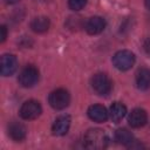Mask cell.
I'll use <instances>...</instances> for the list:
<instances>
[{"mask_svg":"<svg viewBox=\"0 0 150 150\" xmlns=\"http://www.w3.org/2000/svg\"><path fill=\"white\" fill-rule=\"evenodd\" d=\"M135 61H136L135 54L127 49L120 50L115 53V55L112 56V64L115 66V68H117L121 71L129 70L134 66Z\"/></svg>","mask_w":150,"mask_h":150,"instance_id":"2","label":"cell"},{"mask_svg":"<svg viewBox=\"0 0 150 150\" xmlns=\"http://www.w3.org/2000/svg\"><path fill=\"white\" fill-rule=\"evenodd\" d=\"M88 0H68V6L73 11H80L87 5Z\"/></svg>","mask_w":150,"mask_h":150,"instance_id":"17","label":"cell"},{"mask_svg":"<svg viewBox=\"0 0 150 150\" xmlns=\"http://www.w3.org/2000/svg\"><path fill=\"white\" fill-rule=\"evenodd\" d=\"M19 112L23 120H35L41 115L42 108H41V104L39 101L28 100L21 105Z\"/></svg>","mask_w":150,"mask_h":150,"instance_id":"6","label":"cell"},{"mask_svg":"<svg viewBox=\"0 0 150 150\" xmlns=\"http://www.w3.org/2000/svg\"><path fill=\"white\" fill-rule=\"evenodd\" d=\"M89 118L94 122H98V123H102V122H105L108 120V116H109V112L107 111V109L101 105V104H93L88 108V111H87Z\"/></svg>","mask_w":150,"mask_h":150,"instance_id":"11","label":"cell"},{"mask_svg":"<svg viewBox=\"0 0 150 150\" xmlns=\"http://www.w3.org/2000/svg\"><path fill=\"white\" fill-rule=\"evenodd\" d=\"M0 32H1V35H0V41L1 42H5V40H6V38H7V28H6V26L5 25H2L1 27H0Z\"/></svg>","mask_w":150,"mask_h":150,"instance_id":"18","label":"cell"},{"mask_svg":"<svg viewBox=\"0 0 150 150\" xmlns=\"http://www.w3.org/2000/svg\"><path fill=\"white\" fill-rule=\"evenodd\" d=\"M70 116L69 115H61L59 116L53 125H52V131H53V135L55 136H63L68 132L69 128H70Z\"/></svg>","mask_w":150,"mask_h":150,"instance_id":"8","label":"cell"},{"mask_svg":"<svg viewBox=\"0 0 150 150\" xmlns=\"http://www.w3.org/2000/svg\"><path fill=\"white\" fill-rule=\"evenodd\" d=\"M18 68V60L13 54H4L1 56V75L11 76Z\"/></svg>","mask_w":150,"mask_h":150,"instance_id":"7","label":"cell"},{"mask_svg":"<svg viewBox=\"0 0 150 150\" xmlns=\"http://www.w3.org/2000/svg\"><path fill=\"white\" fill-rule=\"evenodd\" d=\"M84 28L89 35H97L105 28V21L101 16H91L84 25Z\"/></svg>","mask_w":150,"mask_h":150,"instance_id":"10","label":"cell"},{"mask_svg":"<svg viewBox=\"0 0 150 150\" xmlns=\"http://www.w3.org/2000/svg\"><path fill=\"white\" fill-rule=\"evenodd\" d=\"M108 136L107 134L98 128L89 129L84 135V145L91 150H101L108 145Z\"/></svg>","mask_w":150,"mask_h":150,"instance_id":"1","label":"cell"},{"mask_svg":"<svg viewBox=\"0 0 150 150\" xmlns=\"http://www.w3.org/2000/svg\"><path fill=\"white\" fill-rule=\"evenodd\" d=\"M7 4H15V2H18L19 0H5Z\"/></svg>","mask_w":150,"mask_h":150,"instance_id":"21","label":"cell"},{"mask_svg":"<svg viewBox=\"0 0 150 150\" xmlns=\"http://www.w3.org/2000/svg\"><path fill=\"white\" fill-rule=\"evenodd\" d=\"M8 135L12 139H14L16 142H20V141L26 138L27 129L22 123L13 121L8 124Z\"/></svg>","mask_w":150,"mask_h":150,"instance_id":"12","label":"cell"},{"mask_svg":"<svg viewBox=\"0 0 150 150\" xmlns=\"http://www.w3.org/2000/svg\"><path fill=\"white\" fill-rule=\"evenodd\" d=\"M143 49L148 55H150V38L145 39V41L143 42Z\"/></svg>","mask_w":150,"mask_h":150,"instance_id":"19","label":"cell"},{"mask_svg":"<svg viewBox=\"0 0 150 150\" xmlns=\"http://www.w3.org/2000/svg\"><path fill=\"white\" fill-rule=\"evenodd\" d=\"M127 114V107L121 103V102H115L111 104L110 109H109V115H110V118L112 120V122L115 123H118Z\"/></svg>","mask_w":150,"mask_h":150,"instance_id":"14","label":"cell"},{"mask_svg":"<svg viewBox=\"0 0 150 150\" xmlns=\"http://www.w3.org/2000/svg\"><path fill=\"white\" fill-rule=\"evenodd\" d=\"M48 102L49 104L56 109V110H62L64 108H67L70 103V95L66 89H56L54 91H52L49 94L48 97Z\"/></svg>","mask_w":150,"mask_h":150,"instance_id":"4","label":"cell"},{"mask_svg":"<svg viewBox=\"0 0 150 150\" xmlns=\"http://www.w3.org/2000/svg\"><path fill=\"white\" fill-rule=\"evenodd\" d=\"M115 139L117 143L122 144V145H130L135 142L134 139V135L131 134V131H129L125 128H120L116 130L115 132Z\"/></svg>","mask_w":150,"mask_h":150,"instance_id":"16","label":"cell"},{"mask_svg":"<svg viewBox=\"0 0 150 150\" xmlns=\"http://www.w3.org/2000/svg\"><path fill=\"white\" fill-rule=\"evenodd\" d=\"M144 4H145V7L150 11V0H144Z\"/></svg>","mask_w":150,"mask_h":150,"instance_id":"20","label":"cell"},{"mask_svg":"<svg viewBox=\"0 0 150 150\" xmlns=\"http://www.w3.org/2000/svg\"><path fill=\"white\" fill-rule=\"evenodd\" d=\"M136 84L141 90H148L150 88V69L142 68L136 74Z\"/></svg>","mask_w":150,"mask_h":150,"instance_id":"13","label":"cell"},{"mask_svg":"<svg viewBox=\"0 0 150 150\" xmlns=\"http://www.w3.org/2000/svg\"><path fill=\"white\" fill-rule=\"evenodd\" d=\"M91 88L97 95L105 96L111 91L112 82L104 73H97L91 77Z\"/></svg>","mask_w":150,"mask_h":150,"instance_id":"3","label":"cell"},{"mask_svg":"<svg viewBox=\"0 0 150 150\" xmlns=\"http://www.w3.org/2000/svg\"><path fill=\"white\" fill-rule=\"evenodd\" d=\"M146 121H148L146 111L141 108H136V109L131 110V112L128 116V122L131 128H141V127L145 125Z\"/></svg>","mask_w":150,"mask_h":150,"instance_id":"9","label":"cell"},{"mask_svg":"<svg viewBox=\"0 0 150 150\" xmlns=\"http://www.w3.org/2000/svg\"><path fill=\"white\" fill-rule=\"evenodd\" d=\"M19 83L23 87V88H30L34 84H36V82L39 81V70L38 68H35L34 66H27L25 67L18 77Z\"/></svg>","mask_w":150,"mask_h":150,"instance_id":"5","label":"cell"},{"mask_svg":"<svg viewBox=\"0 0 150 150\" xmlns=\"http://www.w3.org/2000/svg\"><path fill=\"white\" fill-rule=\"evenodd\" d=\"M50 21L47 16H36L30 21V28L35 33H45L48 30Z\"/></svg>","mask_w":150,"mask_h":150,"instance_id":"15","label":"cell"}]
</instances>
